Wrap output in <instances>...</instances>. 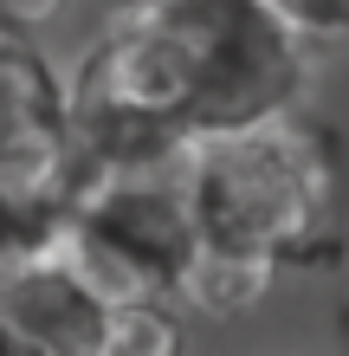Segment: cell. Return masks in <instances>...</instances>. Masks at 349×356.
<instances>
[{"label":"cell","mask_w":349,"mask_h":356,"mask_svg":"<svg viewBox=\"0 0 349 356\" xmlns=\"http://www.w3.org/2000/svg\"><path fill=\"white\" fill-rule=\"evenodd\" d=\"M142 13L169 46L181 117L194 136L298 111L317 39L291 26L272 0H142Z\"/></svg>","instance_id":"cell-2"},{"label":"cell","mask_w":349,"mask_h":356,"mask_svg":"<svg viewBox=\"0 0 349 356\" xmlns=\"http://www.w3.org/2000/svg\"><path fill=\"white\" fill-rule=\"evenodd\" d=\"M0 188L46 207L71 201V85L13 26H0Z\"/></svg>","instance_id":"cell-4"},{"label":"cell","mask_w":349,"mask_h":356,"mask_svg":"<svg viewBox=\"0 0 349 356\" xmlns=\"http://www.w3.org/2000/svg\"><path fill=\"white\" fill-rule=\"evenodd\" d=\"M65 7H71V0H0V26H13V33H46Z\"/></svg>","instance_id":"cell-8"},{"label":"cell","mask_w":349,"mask_h":356,"mask_svg":"<svg viewBox=\"0 0 349 356\" xmlns=\"http://www.w3.org/2000/svg\"><path fill=\"white\" fill-rule=\"evenodd\" d=\"M272 279H278V266H265V259H253V253H233V246L201 240L188 279H181V305H188V318L227 324V318H239L246 305H259L265 291H272Z\"/></svg>","instance_id":"cell-6"},{"label":"cell","mask_w":349,"mask_h":356,"mask_svg":"<svg viewBox=\"0 0 349 356\" xmlns=\"http://www.w3.org/2000/svg\"><path fill=\"white\" fill-rule=\"evenodd\" d=\"M272 7L291 19V26H304L323 46V39H349V0H272Z\"/></svg>","instance_id":"cell-7"},{"label":"cell","mask_w":349,"mask_h":356,"mask_svg":"<svg viewBox=\"0 0 349 356\" xmlns=\"http://www.w3.org/2000/svg\"><path fill=\"white\" fill-rule=\"evenodd\" d=\"M65 259L104 291L110 305H149L181 298V279L201 253V214L181 169H142V175H104L71 188L65 201Z\"/></svg>","instance_id":"cell-3"},{"label":"cell","mask_w":349,"mask_h":356,"mask_svg":"<svg viewBox=\"0 0 349 356\" xmlns=\"http://www.w3.org/2000/svg\"><path fill=\"white\" fill-rule=\"evenodd\" d=\"M117 305L65 259V246L0 272V356H110Z\"/></svg>","instance_id":"cell-5"},{"label":"cell","mask_w":349,"mask_h":356,"mask_svg":"<svg viewBox=\"0 0 349 356\" xmlns=\"http://www.w3.org/2000/svg\"><path fill=\"white\" fill-rule=\"evenodd\" d=\"M188 195L201 240L253 253L265 266L323 272L343 259L349 169L330 123L284 111L246 130L201 136L188 156Z\"/></svg>","instance_id":"cell-1"}]
</instances>
